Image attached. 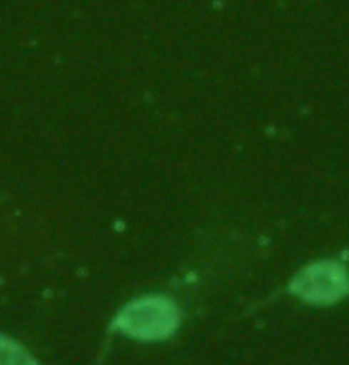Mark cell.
Wrapping results in <instances>:
<instances>
[{
  "label": "cell",
  "mask_w": 349,
  "mask_h": 365,
  "mask_svg": "<svg viewBox=\"0 0 349 365\" xmlns=\"http://www.w3.org/2000/svg\"><path fill=\"white\" fill-rule=\"evenodd\" d=\"M177 320L180 318H177L173 301L148 296V299H139L132 306H127L115 320V327L129 336H139V339H161L177 327Z\"/></svg>",
  "instance_id": "1"
},
{
  "label": "cell",
  "mask_w": 349,
  "mask_h": 365,
  "mask_svg": "<svg viewBox=\"0 0 349 365\" xmlns=\"http://www.w3.org/2000/svg\"><path fill=\"white\" fill-rule=\"evenodd\" d=\"M292 292L311 303H333L349 292V279L338 263H316L294 277Z\"/></svg>",
  "instance_id": "2"
},
{
  "label": "cell",
  "mask_w": 349,
  "mask_h": 365,
  "mask_svg": "<svg viewBox=\"0 0 349 365\" xmlns=\"http://www.w3.org/2000/svg\"><path fill=\"white\" fill-rule=\"evenodd\" d=\"M0 365H34V358L15 341L0 336Z\"/></svg>",
  "instance_id": "3"
}]
</instances>
